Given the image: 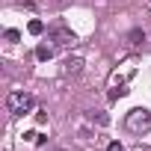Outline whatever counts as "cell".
Wrapping results in <instances>:
<instances>
[{
	"mask_svg": "<svg viewBox=\"0 0 151 151\" xmlns=\"http://www.w3.org/2000/svg\"><path fill=\"white\" fill-rule=\"evenodd\" d=\"M124 127H127L130 133L148 130V127H151V110H148V107H133V110L124 116Z\"/></svg>",
	"mask_w": 151,
	"mask_h": 151,
	"instance_id": "obj_2",
	"label": "cell"
},
{
	"mask_svg": "<svg viewBox=\"0 0 151 151\" xmlns=\"http://www.w3.org/2000/svg\"><path fill=\"white\" fill-rule=\"evenodd\" d=\"M27 30H30V33H33V36H42V33H45V24H42V21H39V18H33V21H30V24H27Z\"/></svg>",
	"mask_w": 151,
	"mask_h": 151,
	"instance_id": "obj_7",
	"label": "cell"
},
{
	"mask_svg": "<svg viewBox=\"0 0 151 151\" xmlns=\"http://www.w3.org/2000/svg\"><path fill=\"white\" fill-rule=\"evenodd\" d=\"M127 39H130V45H142V42H145V33H142V30H130Z\"/></svg>",
	"mask_w": 151,
	"mask_h": 151,
	"instance_id": "obj_9",
	"label": "cell"
},
{
	"mask_svg": "<svg viewBox=\"0 0 151 151\" xmlns=\"http://www.w3.org/2000/svg\"><path fill=\"white\" fill-rule=\"evenodd\" d=\"M50 42H53V47H71L74 42H77V36H74L68 27L56 24V27H50Z\"/></svg>",
	"mask_w": 151,
	"mask_h": 151,
	"instance_id": "obj_3",
	"label": "cell"
},
{
	"mask_svg": "<svg viewBox=\"0 0 151 151\" xmlns=\"http://www.w3.org/2000/svg\"><path fill=\"white\" fill-rule=\"evenodd\" d=\"M50 56H53V45H39L36 47V59L39 62H47Z\"/></svg>",
	"mask_w": 151,
	"mask_h": 151,
	"instance_id": "obj_6",
	"label": "cell"
},
{
	"mask_svg": "<svg viewBox=\"0 0 151 151\" xmlns=\"http://www.w3.org/2000/svg\"><path fill=\"white\" fill-rule=\"evenodd\" d=\"M59 151H65V148H59Z\"/></svg>",
	"mask_w": 151,
	"mask_h": 151,
	"instance_id": "obj_13",
	"label": "cell"
},
{
	"mask_svg": "<svg viewBox=\"0 0 151 151\" xmlns=\"http://www.w3.org/2000/svg\"><path fill=\"white\" fill-rule=\"evenodd\" d=\"M133 71H136V65H133V59H130V62H124V68H122V71H119V68L113 71L110 83H113V86H116V83H119V86H124V80H130V77H133Z\"/></svg>",
	"mask_w": 151,
	"mask_h": 151,
	"instance_id": "obj_4",
	"label": "cell"
},
{
	"mask_svg": "<svg viewBox=\"0 0 151 151\" xmlns=\"http://www.w3.org/2000/svg\"><path fill=\"white\" fill-rule=\"evenodd\" d=\"M92 122H98V124H110V116H107V113H92Z\"/></svg>",
	"mask_w": 151,
	"mask_h": 151,
	"instance_id": "obj_11",
	"label": "cell"
},
{
	"mask_svg": "<svg viewBox=\"0 0 151 151\" xmlns=\"http://www.w3.org/2000/svg\"><path fill=\"white\" fill-rule=\"evenodd\" d=\"M83 71V56H68L62 62V74H80Z\"/></svg>",
	"mask_w": 151,
	"mask_h": 151,
	"instance_id": "obj_5",
	"label": "cell"
},
{
	"mask_svg": "<svg viewBox=\"0 0 151 151\" xmlns=\"http://www.w3.org/2000/svg\"><path fill=\"white\" fill-rule=\"evenodd\" d=\"M3 39H6L9 45H15V42L21 39V33H18V30H6V33H3Z\"/></svg>",
	"mask_w": 151,
	"mask_h": 151,
	"instance_id": "obj_10",
	"label": "cell"
},
{
	"mask_svg": "<svg viewBox=\"0 0 151 151\" xmlns=\"http://www.w3.org/2000/svg\"><path fill=\"white\" fill-rule=\"evenodd\" d=\"M6 110H9L12 116H27V113L36 110V98H33L30 92H9V98H6Z\"/></svg>",
	"mask_w": 151,
	"mask_h": 151,
	"instance_id": "obj_1",
	"label": "cell"
},
{
	"mask_svg": "<svg viewBox=\"0 0 151 151\" xmlns=\"http://www.w3.org/2000/svg\"><path fill=\"white\" fill-rule=\"evenodd\" d=\"M127 95V86H113L110 89V101H119V98H124Z\"/></svg>",
	"mask_w": 151,
	"mask_h": 151,
	"instance_id": "obj_8",
	"label": "cell"
},
{
	"mask_svg": "<svg viewBox=\"0 0 151 151\" xmlns=\"http://www.w3.org/2000/svg\"><path fill=\"white\" fill-rule=\"evenodd\" d=\"M107 151H124V145H122V142H119V139H113V142H110V145H107Z\"/></svg>",
	"mask_w": 151,
	"mask_h": 151,
	"instance_id": "obj_12",
	"label": "cell"
}]
</instances>
